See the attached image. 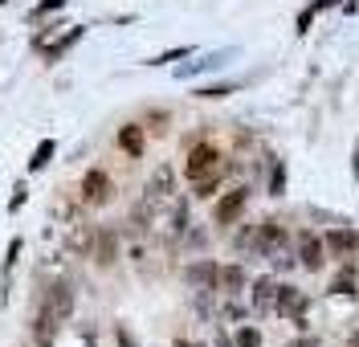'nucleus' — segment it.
Listing matches in <instances>:
<instances>
[{
    "mask_svg": "<svg viewBox=\"0 0 359 347\" xmlns=\"http://www.w3.org/2000/svg\"><path fill=\"white\" fill-rule=\"evenodd\" d=\"M212 172H221V151L212 147V143H196L192 151H188V163H184V176L196 184L204 176H212Z\"/></svg>",
    "mask_w": 359,
    "mask_h": 347,
    "instance_id": "nucleus-1",
    "label": "nucleus"
},
{
    "mask_svg": "<svg viewBox=\"0 0 359 347\" xmlns=\"http://www.w3.org/2000/svg\"><path fill=\"white\" fill-rule=\"evenodd\" d=\"M286 245V233H282V225L278 221H262V225H253V254L257 257H273L278 250Z\"/></svg>",
    "mask_w": 359,
    "mask_h": 347,
    "instance_id": "nucleus-2",
    "label": "nucleus"
},
{
    "mask_svg": "<svg viewBox=\"0 0 359 347\" xmlns=\"http://www.w3.org/2000/svg\"><path fill=\"white\" fill-rule=\"evenodd\" d=\"M111 192H114V184L102 168H90L86 176H82V200H86V205H107Z\"/></svg>",
    "mask_w": 359,
    "mask_h": 347,
    "instance_id": "nucleus-3",
    "label": "nucleus"
},
{
    "mask_svg": "<svg viewBox=\"0 0 359 347\" xmlns=\"http://www.w3.org/2000/svg\"><path fill=\"white\" fill-rule=\"evenodd\" d=\"M306 294L298 290V286H278V315L282 319H290V323H298V327H306L302 323V315H306Z\"/></svg>",
    "mask_w": 359,
    "mask_h": 347,
    "instance_id": "nucleus-4",
    "label": "nucleus"
},
{
    "mask_svg": "<svg viewBox=\"0 0 359 347\" xmlns=\"http://www.w3.org/2000/svg\"><path fill=\"white\" fill-rule=\"evenodd\" d=\"M245 205H249V188H233V192L221 196V205L212 208V221H217V225H233V221L245 212Z\"/></svg>",
    "mask_w": 359,
    "mask_h": 347,
    "instance_id": "nucleus-5",
    "label": "nucleus"
},
{
    "mask_svg": "<svg viewBox=\"0 0 359 347\" xmlns=\"http://www.w3.org/2000/svg\"><path fill=\"white\" fill-rule=\"evenodd\" d=\"M298 257H302V266H306V270H323V261H327V241L302 229V233H298Z\"/></svg>",
    "mask_w": 359,
    "mask_h": 347,
    "instance_id": "nucleus-6",
    "label": "nucleus"
},
{
    "mask_svg": "<svg viewBox=\"0 0 359 347\" xmlns=\"http://www.w3.org/2000/svg\"><path fill=\"white\" fill-rule=\"evenodd\" d=\"M323 241H327V254H331V257H355L359 254V233L347 229V225L331 229Z\"/></svg>",
    "mask_w": 359,
    "mask_h": 347,
    "instance_id": "nucleus-7",
    "label": "nucleus"
},
{
    "mask_svg": "<svg viewBox=\"0 0 359 347\" xmlns=\"http://www.w3.org/2000/svg\"><path fill=\"white\" fill-rule=\"evenodd\" d=\"M217 274H221V266L217 261H192L188 270H184V282L192 286V290H217Z\"/></svg>",
    "mask_w": 359,
    "mask_h": 347,
    "instance_id": "nucleus-8",
    "label": "nucleus"
},
{
    "mask_svg": "<svg viewBox=\"0 0 359 347\" xmlns=\"http://www.w3.org/2000/svg\"><path fill=\"white\" fill-rule=\"evenodd\" d=\"M69 311H74V294H69L66 282H57V286H49V294H45V315L49 319H69Z\"/></svg>",
    "mask_w": 359,
    "mask_h": 347,
    "instance_id": "nucleus-9",
    "label": "nucleus"
},
{
    "mask_svg": "<svg viewBox=\"0 0 359 347\" xmlns=\"http://www.w3.org/2000/svg\"><path fill=\"white\" fill-rule=\"evenodd\" d=\"M253 311L257 315H269V311H278V282L269 274H262L253 282Z\"/></svg>",
    "mask_w": 359,
    "mask_h": 347,
    "instance_id": "nucleus-10",
    "label": "nucleus"
},
{
    "mask_svg": "<svg viewBox=\"0 0 359 347\" xmlns=\"http://www.w3.org/2000/svg\"><path fill=\"white\" fill-rule=\"evenodd\" d=\"M114 257H118V233L114 229L94 233V261H98V266H111Z\"/></svg>",
    "mask_w": 359,
    "mask_h": 347,
    "instance_id": "nucleus-11",
    "label": "nucleus"
},
{
    "mask_svg": "<svg viewBox=\"0 0 359 347\" xmlns=\"http://www.w3.org/2000/svg\"><path fill=\"white\" fill-rule=\"evenodd\" d=\"M118 147H123L131 160H139V156H143V147H147V139H143V127H139V123H127V127L118 131Z\"/></svg>",
    "mask_w": 359,
    "mask_h": 347,
    "instance_id": "nucleus-12",
    "label": "nucleus"
},
{
    "mask_svg": "<svg viewBox=\"0 0 359 347\" xmlns=\"http://www.w3.org/2000/svg\"><path fill=\"white\" fill-rule=\"evenodd\" d=\"M217 290H221V294H241V290H245V270H241V266H221Z\"/></svg>",
    "mask_w": 359,
    "mask_h": 347,
    "instance_id": "nucleus-13",
    "label": "nucleus"
},
{
    "mask_svg": "<svg viewBox=\"0 0 359 347\" xmlns=\"http://www.w3.org/2000/svg\"><path fill=\"white\" fill-rule=\"evenodd\" d=\"M224 57H233V49H217V53H204L201 62H192V66H180L176 74H180V78H192V74H204V69L224 66Z\"/></svg>",
    "mask_w": 359,
    "mask_h": 347,
    "instance_id": "nucleus-14",
    "label": "nucleus"
},
{
    "mask_svg": "<svg viewBox=\"0 0 359 347\" xmlns=\"http://www.w3.org/2000/svg\"><path fill=\"white\" fill-rule=\"evenodd\" d=\"M331 294H343V299H351V294H355V266H347V270L331 282Z\"/></svg>",
    "mask_w": 359,
    "mask_h": 347,
    "instance_id": "nucleus-15",
    "label": "nucleus"
},
{
    "mask_svg": "<svg viewBox=\"0 0 359 347\" xmlns=\"http://www.w3.org/2000/svg\"><path fill=\"white\" fill-rule=\"evenodd\" d=\"M53 151H57V143H53V139H41V143H37V151H33V160H29V172H41Z\"/></svg>",
    "mask_w": 359,
    "mask_h": 347,
    "instance_id": "nucleus-16",
    "label": "nucleus"
},
{
    "mask_svg": "<svg viewBox=\"0 0 359 347\" xmlns=\"http://www.w3.org/2000/svg\"><path fill=\"white\" fill-rule=\"evenodd\" d=\"M286 192V163L273 160L269 163V196H282Z\"/></svg>",
    "mask_w": 359,
    "mask_h": 347,
    "instance_id": "nucleus-17",
    "label": "nucleus"
},
{
    "mask_svg": "<svg viewBox=\"0 0 359 347\" xmlns=\"http://www.w3.org/2000/svg\"><path fill=\"white\" fill-rule=\"evenodd\" d=\"M233 343L237 347H262V331H257V327H237V331H233Z\"/></svg>",
    "mask_w": 359,
    "mask_h": 347,
    "instance_id": "nucleus-18",
    "label": "nucleus"
},
{
    "mask_svg": "<svg viewBox=\"0 0 359 347\" xmlns=\"http://www.w3.org/2000/svg\"><path fill=\"white\" fill-rule=\"evenodd\" d=\"M78 37H82V25H74V29H69V33L62 37V41H57V46H49V62H57V57H62V53H66V49L74 46Z\"/></svg>",
    "mask_w": 359,
    "mask_h": 347,
    "instance_id": "nucleus-19",
    "label": "nucleus"
},
{
    "mask_svg": "<svg viewBox=\"0 0 359 347\" xmlns=\"http://www.w3.org/2000/svg\"><path fill=\"white\" fill-rule=\"evenodd\" d=\"M192 188H196V196H201V200H204V196H212V192L221 188V172H212V176H204V180H196Z\"/></svg>",
    "mask_w": 359,
    "mask_h": 347,
    "instance_id": "nucleus-20",
    "label": "nucleus"
},
{
    "mask_svg": "<svg viewBox=\"0 0 359 347\" xmlns=\"http://www.w3.org/2000/svg\"><path fill=\"white\" fill-rule=\"evenodd\" d=\"M184 229H188V205L176 200V205H172V233H184Z\"/></svg>",
    "mask_w": 359,
    "mask_h": 347,
    "instance_id": "nucleus-21",
    "label": "nucleus"
},
{
    "mask_svg": "<svg viewBox=\"0 0 359 347\" xmlns=\"http://www.w3.org/2000/svg\"><path fill=\"white\" fill-rule=\"evenodd\" d=\"M188 53H192V46L168 49V53H159V57H151V66H168V62H180V57H188Z\"/></svg>",
    "mask_w": 359,
    "mask_h": 347,
    "instance_id": "nucleus-22",
    "label": "nucleus"
},
{
    "mask_svg": "<svg viewBox=\"0 0 359 347\" xmlns=\"http://www.w3.org/2000/svg\"><path fill=\"white\" fill-rule=\"evenodd\" d=\"M17 257H21V237H13V241H8V257H4V274H8V270L17 266Z\"/></svg>",
    "mask_w": 359,
    "mask_h": 347,
    "instance_id": "nucleus-23",
    "label": "nucleus"
},
{
    "mask_svg": "<svg viewBox=\"0 0 359 347\" xmlns=\"http://www.w3.org/2000/svg\"><path fill=\"white\" fill-rule=\"evenodd\" d=\"M25 196H29V188H25V180L17 188H13V200H8V212H17V208L25 205Z\"/></svg>",
    "mask_w": 359,
    "mask_h": 347,
    "instance_id": "nucleus-24",
    "label": "nucleus"
},
{
    "mask_svg": "<svg viewBox=\"0 0 359 347\" xmlns=\"http://www.w3.org/2000/svg\"><path fill=\"white\" fill-rule=\"evenodd\" d=\"M224 94H233V86H204L196 90V98H224Z\"/></svg>",
    "mask_w": 359,
    "mask_h": 347,
    "instance_id": "nucleus-25",
    "label": "nucleus"
},
{
    "mask_svg": "<svg viewBox=\"0 0 359 347\" xmlns=\"http://www.w3.org/2000/svg\"><path fill=\"white\" fill-rule=\"evenodd\" d=\"M62 4H69V0H41V4H37V17L53 13V8H62Z\"/></svg>",
    "mask_w": 359,
    "mask_h": 347,
    "instance_id": "nucleus-26",
    "label": "nucleus"
},
{
    "mask_svg": "<svg viewBox=\"0 0 359 347\" xmlns=\"http://www.w3.org/2000/svg\"><path fill=\"white\" fill-rule=\"evenodd\" d=\"M351 180H359V143L351 147Z\"/></svg>",
    "mask_w": 359,
    "mask_h": 347,
    "instance_id": "nucleus-27",
    "label": "nucleus"
},
{
    "mask_svg": "<svg viewBox=\"0 0 359 347\" xmlns=\"http://www.w3.org/2000/svg\"><path fill=\"white\" fill-rule=\"evenodd\" d=\"M217 347H237V343H233V335H224V331H217Z\"/></svg>",
    "mask_w": 359,
    "mask_h": 347,
    "instance_id": "nucleus-28",
    "label": "nucleus"
},
{
    "mask_svg": "<svg viewBox=\"0 0 359 347\" xmlns=\"http://www.w3.org/2000/svg\"><path fill=\"white\" fill-rule=\"evenodd\" d=\"M286 347H318V339H294V343H286Z\"/></svg>",
    "mask_w": 359,
    "mask_h": 347,
    "instance_id": "nucleus-29",
    "label": "nucleus"
},
{
    "mask_svg": "<svg viewBox=\"0 0 359 347\" xmlns=\"http://www.w3.org/2000/svg\"><path fill=\"white\" fill-rule=\"evenodd\" d=\"M172 347H201V343H192V339H176Z\"/></svg>",
    "mask_w": 359,
    "mask_h": 347,
    "instance_id": "nucleus-30",
    "label": "nucleus"
},
{
    "mask_svg": "<svg viewBox=\"0 0 359 347\" xmlns=\"http://www.w3.org/2000/svg\"><path fill=\"white\" fill-rule=\"evenodd\" d=\"M351 347H359V331H355V335H351Z\"/></svg>",
    "mask_w": 359,
    "mask_h": 347,
    "instance_id": "nucleus-31",
    "label": "nucleus"
},
{
    "mask_svg": "<svg viewBox=\"0 0 359 347\" xmlns=\"http://www.w3.org/2000/svg\"><path fill=\"white\" fill-rule=\"evenodd\" d=\"M0 4H4V0H0Z\"/></svg>",
    "mask_w": 359,
    "mask_h": 347,
    "instance_id": "nucleus-32",
    "label": "nucleus"
}]
</instances>
